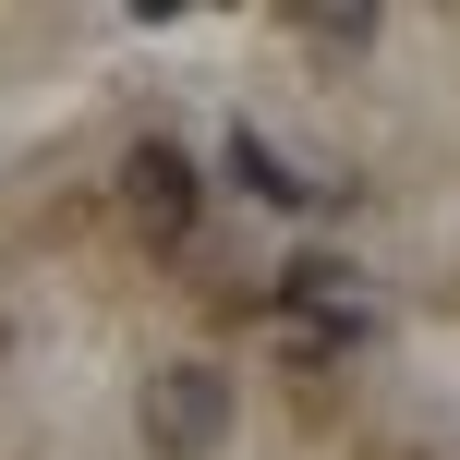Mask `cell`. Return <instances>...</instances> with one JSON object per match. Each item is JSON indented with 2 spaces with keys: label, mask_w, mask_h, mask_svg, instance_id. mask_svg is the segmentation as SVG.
Segmentation results:
<instances>
[{
  "label": "cell",
  "mask_w": 460,
  "mask_h": 460,
  "mask_svg": "<svg viewBox=\"0 0 460 460\" xmlns=\"http://www.w3.org/2000/svg\"><path fill=\"white\" fill-rule=\"evenodd\" d=\"M315 49H376V13H291Z\"/></svg>",
  "instance_id": "obj_4"
},
{
  "label": "cell",
  "mask_w": 460,
  "mask_h": 460,
  "mask_svg": "<svg viewBox=\"0 0 460 460\" xmlns=\"http://www.w3.org/2000/svg\"><path fill=\"white\" fill-rule=\"evenodd\" d=\"M134 424H146L158 460H207V448L230 437V376H218V364H158L146 400H134Z\"/></svg>",
  "instance_id": "obj_1"
},
{
  "label": "cell",
  "mask_w": 460,
  "mask_h": 460,
  "mask_svg": "<svg viewBox=\"0 0 460 460\" xmlns=\"http://www.w3.org/2000/svg\"><path fill=\"white\" fill-rule=\"evenodd\" d=\"M194 194H207V182H194L182 146H134V158H121V218H134L146 243H182V230H194Z\"/></svg>",
  "instance_id": "obj_2"
},
{
  "label": "cell",
  "mask_w": 460,
  "mask_h": 460,
  "mask_svg": "<svg viewBox=\"0 0 460 460\" xmlns=\"http://www.w3.org/2000/svg\"><path fill=\"white\" fill-rule=\"evenodd\" d=\"M230 182H243V194H267V207H315V182H303V170L279 158L267 134H230Z\"/></svg>",
  "instance_id": "obj_3"
}]
</instances>
